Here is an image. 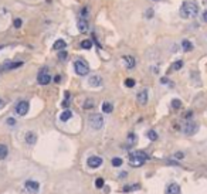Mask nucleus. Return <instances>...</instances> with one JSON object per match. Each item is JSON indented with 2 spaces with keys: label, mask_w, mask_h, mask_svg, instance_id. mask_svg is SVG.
I'll use <instances>...</instances> for the list:
<instances>
[{
  "label": "nucleus",
  "mask_w": 207,
  "mask_h": 194,
  "mask_svg": "<svg viewBox=\"0 0 207 194\" xmlns=\"http://www.w3.org/2000/svg\"><path fill=\"white\" fill-rule=\"evenodd\" d=\"M88 84H89V86L98 88V86L102 85V78L99 77V75H91L89 79H88Z\"/></svg>",
  "instance_id": "1a4fd4ad"
},
{
  "label": "nucleus",
  "mask_w": 207,
  "mask_h": 194,
  "mask_svg": "<svg viewBox=\"0 0 207 194\" xmlns=\"http://www.w3.org/2000/svg\"><path fill=\"white\" fill-rule=\"evenodd\" d=\"M174 156H176V159H183V157H184V155H183L182 152H177Z\"/></svg>",
  "instance_id": "4c0bfd02"
},
{
  "label": "nucleus",
  "mask_w": 207,
  "mask_h": 194,
  "mask_svg": "<svg viewBox=\"0 0 207 194\" xmlns=\"http://www.w3.org/2000/svg\"><path fill=\"white\" fill-rule=\"evenodd\" d=\"M67 57H68V54H67V51H60V52H58V58H60L61 61H64V60H67Z\"/></svg>",
  "instance_id": "473e14b6"
},
{
  "label": "nucleus",
  "mask_w": 207,
  "mask_h": 194,
  "mask_svg": "<svg viewBox=\"0 0 207 194\" xmlns=\"http://www.w3.org/2000/svg\"><path fill=\"white\" fill-rule=\"evenodd\" d=\"M182 48H183L184 51H187V52H189V51H192V50H193V44H192L189 40H183V41H182Z\"/></svg>",
  "instance_id": "aec40b11"
},
{
  "label": "nucleus",
  "mask_w": 207,
  "mask_h": 194,
  "mask_svg": "<svg viewBox=\"0 0 207 194\" xmlns=\"http://www.w3.org/2000/svg\"><path fill=\"white\" fill-rule=\"evenodd\" d=\"M37 81H39V84H40V85H48V84H50L51 77L48 75L47 68H43L41 71L39 72V75H37Z\"/></svg>",
  "instance_id": "423d86ee"
},
{
  "label": "nucleus",
  "mask_w": 207,
  "mask_h": 194,
  "mask_svg": "<svg viewBox=\"0 0 207 194\" xmlns=\"http://www.w3.org/2000/svg\"><path fill=\"white\" fill-rule=\"evenodd\" d=\"M65 47H67V43H65L64 40H61V39L57 40V41L53 44V48H54V50H61V51H63Z\"/></svg>",
  "instance_id": "a211bd4d"
},
{
  "label": "nucleus",
  "mask_w": 207,
  "mask_h": 194,
  "mask_svg": "<svg viewBox=\"0 0 207 194\" xmlns=\"http://www.w3.org/2000/svg\"><path fill=\"white\" fill-rule=\"evenodd\" d=\"M6 123H7L9 126H14V125H16V119H14V118H7Z\"/></svg>",
  "instance_id": "f704fd0d"
},
{
  "label": "nucleus",
  "mask_w": 207,
  "mask_h": 194,
  "mask_svg": "<svg viewBox=\"0 0 207 194\" xmlns=\"http://www.w3.org/2000/svg\"><path fill=\"white\" fill-rule=\"evenodd\" d=\"M182 190H180V186L176 184V183H170L166 189V194H180Z\"/></svg>",
  "instance_id": "2eb2a0df"
},
{
  "label": "nucleus",
  "mask_w": 207,
  "mask_h": 194,
  "mask_svg": "<svg viewBox=\"0 0 207 194\" xmlns=\"http://www.w3.org/2000/svg\"><path fill=\"white\" fill-rule=\"evenodd\" d=\"M179 13H180V17L182 19H193V17H196L199 14V6H197L196 1L187 0V1H184L182 4Z\"/></svg>",
  "instance_id": "f257e3e1"
},
{
  "label": "nucleus",
  "mask_w": 207,
  "mask_h": 194,
  "mask_svg": "<svg viewBox=\"0 0 207 194\" xmlns=\"http://www.w3.org/2000/svg\"><path fill=\"white\" fill-rule=\"evenodd\" d=\"M135 84H136V82H135V79H132V78H126V79H125V85H126L128 88H133Z\"/></svg>",
  "instance_id": "7c9ffc66"
},
{
  "label": "nucleus",
  "mask_w": 207,
  "mask_h": 194,
  "mask_svg": "<svg viewBox=\"0 0 207 194\" xmlns=\"http://www.w3.org/2000/svg\"><path fill=\"white\" fill-rule=\"evenodd\" d=\"M13 24H14V27H16V29H20V27H21V24H23V20H21V19H16Z\"/></svg>",
  "instance_id": "72a5a7b5"
},
{
  "label": "nucleus",
  "mask_w": 207,
  "mask_h": 194,
  "mask_svg": "<svg viewBox=\"0 0 207 194\" xmlns=\"http://www.w3.org/2000/svg\"><path fill=\"white\" fill-rule=\"evenodd\" d=\"M104 186H105V180H104V179L99 177V179L95 180V187H97V189H102Z\"/></svg>",
  "instance_id": "c756f323"
},
{
  "label": "nucleus",
  "mask_w": 207,
  "mask_h": 194,
  "mask_svg": "<svg viewBox=\"0 0 207 194\" xmlns=\"http://www.w3.org/2000/svg\"><path fill=\"white\" fill-rule=\"evenodd\" d=\"M24 186H26V189H27L30 193H33V194H37L39 193V190H40V184H39V181H36V180H27Z\"/></svg>",
  "instance_id": "0eeeda50"
},
{
  "label": "nucleus",
  "mask_w": 207,
  "mask_h": 194,
  "mask_svg": "<svg viewBox=\"0 0 207 194\" xmlns=\"http://www.w3.org/2000/svg\"><path fill=\"white\" fill-rule=\"evenodd\" d=\"M74 70H75V72L78 74V75H87L88 72H89V67H88V64L84 61V60H75L74 61Z\"/></svg>",
  "instance_id": "7ed1b4c3"
},
{
  "label": "nucleus",
  "mask_w": 207,
  "mask_h": 194,
  "mask_svg": "<svg viewBox=\"0 0 207 194\" xmlns=\"http://www.w3.org/2000/svg\"><path fill=\"white\" fill-rule=\"evenodd\" d=\"M7 153H9L7 146H6V145H3V143H0V160L6 159V157H7Z\"/></svg>",
  "instance_id": "4be33fe9"
},
{
  "label": "nucleus",
  "mask_w": 207,
  "mask_h": 194,
  "mask_svg": "<svg viewBox=\"0 0 207 194\" xmlns=\"http://www.w3.org/2000/svg\"><path fill=\"white\" fill-rule=\"evenodd\" d=\"M129 157H136V159H140V160H143V161H146V160L149 159L148 153L143 152V150H135V152H130V153H129Z\"/></svg>",
  "instance_id": "f8f14e48"
},
{
  "label": "nucleus",
  "mask_w": 207,
  "mask_h": 194,
  "mask_svg": "<svg viewBox=\"0 0 207 194\" xmlns=\"http://www.w3.org/2000/svg\"><path fill=\"white\" fill-rule=\"evenodd\" d=\"M146 136H148L152 142H153V140H158V133H156L155 130H149V132L146 133Z\"/></svg>",
  "instance_id": "cd10ccee"
},
{
  "label": "nucleus",
  "mask_w": 207,
  "mask_h": 194,
  "mask_svg": "<svg viewBox=\"0 0 207 194\" xmlns=\"http://www.w3.org/2000/svg\"><path fill=\"white\" fill-rule=\"evenodd\" d=\"M202 17H203V21H204V23H207V10H204V11H203V16H202Z\"/></svg>",
  "instance_id": "58836bf2"
},
{
  "label": "nucleus",
  "mask_w": 207,
  "mask_h": 194,
  "mask_svg": "<svg viewBox=\"0 0 207 194\" xmlns=\"http://www.w3.org/2000/svg\"><path fill=\"white\" fill-rule=\"evenodd\" d=\"M160 82H162V84H169L170 81H169L167 78H162V79H160Z\"/></svg>",
  "instance_id": "a19ab883"
},
{
  "label": "nucleus",
  "mask_w": 207,
  "mask_h": 194,
  "mask_svg": "<svg viewBox=\"0 0 207 194\" xmlns=\"http://www.w3.org/2000/svg\"><path fill=\"white\" fill-rule=\"evenodd\" d=\"M63 106L68 109V106H70V98H65V101L63 102Z\"/></svg>",
  "instance_id": "e433bc0d"
},
{
  "label": "nucleus",
  "mask_w": 207,
  "mask_h": 194,
  "mask_svg": "<svg viewBox=\"0 0 207 194\" xmlns=\"http://www.w3.org/2000/svg\"><path fill=\"white\" fill-rule=\"evenodd\" d=\"M172 108L173 109H180L182 108V101L180 99H173L172 101Z\"/></svg>",
  "instance_id": "bb28decb"
},
{
  "label": "nucleus",
  "mask_w": 207,
  "mask_h": 194,
  "mask_svg": "<svg viewBox=\"0 0 207 194\" xmlns=\"http://www.w3.org/2000/svg\"><path fill=\"white\" fill-rule=\"evenodd\" d=\"M92 47V40H83L81 41V48L84 50H89Z\"/></svg>",
  "instance_id": "393cba45"
},
{
  "label": "nucleus",
  "mask_w": 207,
  "mask_h": 194,
  "mask_svg": "<svg viewBox=\"0 0 207 194\" xmlns=\"http://www.w3.org/2000/svg\"><path fill=\"white\" fill-rule=\"evenodd\" d=\"M77 27H78L80 33H87V31H88V21H87L85 17H80V19H78Z\"/></svg>",
  "instance_id": "9b49d317"
},
{
  "label": "nucleus",
  "mask_w": 207,
  "mask_h": 194,
  "mask_svg": "<svg viewBox=\"0 0 207 194\" xmlns=\"http://www.w3.org/2000/svg\"><path fill=\"white\" fill-rule=\"evenodd\" d=\"M29 109H30V105H29L27 101H20L17 104V106H16V112L20 116H26L29 114Z\"/></svg>",
  "instance_id": "20e7f679"
},
{
  "label": "nucleus",
  "mask_w": 207,
  "mask_h": 194,
  "mask_svg": "<svg viewBox=\"0 0 207 194\" xmlns=\"http://www.w3.org/2000/svg\"><path fill=\"white\" fill-rule=\"evenodd\" d=\"M139 189H140V186L136 183V184H132V186H125L124 189H122V191L128 193V191H133V190H139Z\"/></svg>",
  "instance_id": "b1692460"
},
{
  "label": "nucleus",
  "mask_w": 207,
  "mask_h": 194,
  "mask_svg": "<svg viewBox=\"0 0 207 194\" xmlns=\"http://www.w3.org/2000/svg\"><path fill=\"white\" fill-rule=\"evenodd\" d=\"M182 67H183V61H182V60H179V61H176V62L172 65V70H174V71H179Z\"/></svg>",
  "instance_id": "c85d7f7f"
},
{
  "label": "nucleus",
  "mask_w": 207,
  "mask_h": 194,
  "mask_svg": "<svg viewBox=\"0 0 207 194\" xmlns=\"http://www.w3.org/2000/svg\"><path fill=\"white\" fill-rule=\"evenodd\" d=\"M73 116V112L70 111V109H65L61 115H60V120H63V122H67V120H70Z\"/></svg>",
  "instance_id": "6ab92c4d"
},
{
  "label": "nucleus",
  "mask_w": 207,
  "mask_h": 194,
  "mask_svg": "<svg viewBox=\"0 0 207 194\" xmlns=\"http://www.w3.org/2000/svg\"><path fill=\"white\" fill-rule=\"evenodd\" d=\"M88 123L92 129L95 130H99L102 126H104V116H101L99 114H94L88 118Z\"/></svg>",
  "instance_id": "f03ea898"
},
{
  "label": "nucleus",
  "mask_w": 207,
  "mask_h": 194,
  "mask_svg": "<svg viewBox=\"0 0 207 194\" xmlns=\"http://www.w3.org/2000/svg\"><path fill=\"white\" fill-rule=\"evenodd\" d=\"M0 104H1V101H0Z\"/></svg>",
  "instance_id": "37998d69"
},
{
  "label": "nucleus",
  "mask_w": 207,
  "mask_h": 194,
  "mask_svg": "<svg viewBox=\"0 0 207 194\" xmlns=\"http://www.w3.org/2000/svg\"><path fill=\"white\" fill-rule=\"evenodd\" d=\"M21 65H23V61H16V62H6V64L1 67V70H3V71H10V70H16V68L21 67Z\"/></svg>",
  "instance_id": "ddd939ff"
},
{
  "label": "nucleus",
  "mask_w": 207,
  "mask_h": 194,
  "mask_svg": "<svg viewBox=\"0 0 207 194\" xmlns=\"http://www.w3.org/2000/svg\"><path fill=\"white\" fill-rule=\"evenodd\" d=\"M145 16H146L148 19H150V17L153 16V10H152V9H149V10H148V11L145 13Z\"/></svg>",
  "instance_id": "c9c22d12"
},
{
  "label": "nucleus",
  "mask_w": 207,
  "mask_h": 194,
  "mask_svg": "<svg viewBox=\"0 0 207 194\" xmlns=\"http://www.w3.org/2000/svg\"><path fill=\"white\" fill-rule=\"evenodd\" d=\"M122 60H124V62H125V65H126L128 70L135 68V65H136V60H135L133 57H130V55H124Z\"/></svg>",
  "instance_id": "4468645a"
},
{
  "label": "nucleus",
  "mask_w": 207,
  "mask_h": 194,
  "mask_svg": "<svg viewBox=\"0 0 207 194\" xmlns=\"http://www.w3.org/2000/svg\"><path fill=\"white\" fill-rule=\"evenodd\" d=\"M126 176H128V173H126V171H121V173H119V177H121V179H122V177H126Z\"/></svg>",
  "instance_id": "ea45409f"
},
{
  "label": "nucleus",
  "mask_w": 207,
  "mask_h": 194,
  "mask_svg": "<svg viewBox=\"0 0 207 194\" xmlns=\"http://www.w3.org/2000/svg\"><path fill=\"white\" fill-rule=\"evenodd\" d=\"M148 98H149L148 89H142V91L138 94V96H136V99H138V102H139L140 105H146V104H148Z\"/></svg>",
  "instance_id": "9d476101"
},
{
  "label": "nucleus",
  "mask_w": 207,
  "mask_h": 194,
  "mask_svg": "<svg viewBox=\"0 0 207 194\" xmlns=\"http://www.w3.org/2000/svg\"><path fill=\"white\" fill-rule=\"evenodd\" d=\"M143 160H140V159H136V157H129V164L132 166V167H140V166H143Z\"/></svg>",
  "instance_id": "f3484780"
},
{
  "label": "nucleus",
  "mask_w": 207,
  "mask_h": 194,
  "mask_svg": "<svg viewBox=\"0 0 207 194\" xmlns=\"http://www.w3.org/2000/svg\"><path fill=\"white\" fill-rule=\"evenodd\" d=\"M91 108H94V101L92 99H87L85 104H84V109H91Z\"/></svg>",
  "instance_id": "2f4dec72"
},
{
  "label": "nucleus",
  "mask_w": 207,
  "mask_h": 194,
  "mask_svg": "<svg viewBox=\"0 0 207 194\" xmlns=\"http://www.w3.org/2000/svg\"><path fill=\"white\" fill-rule=\"evenodd\" d=\"M26 142H27L29 145H34V143L37 142V135H36L34 132H27V133H26Z\"/></svg>",
  "instance_id": "dca6fc26"
},
{
  "label": "nucleus",
  "mask_w": 207,
  "mask_h": 194,
  "mask_svg": "<svg viewBox=\"0 0 207 194\" xmlns=\"http://www.w3.org/2000/svg\"><path fill=\"white\" fill-rule=\"evenodd\" d=\"M111 163H112V166H115V167H119V166H122L124 160H122L121 157H114V159L111 160Z\"/></svg>",
  "instance_id": "a878e982"
},
{
  "label": "nucleus",
  "mask_w": 207,
  "mask_h": 194,
  "mask_svg": "<svg viewBox=\"0 0 207 194\" xmlns=\"http://www.w3.org/2000/svg\"><path fill=\"white\" fill-rule=\"evenodd\" d=\"M167 164H174V166H179V163H177V161H173V160H169V161H167Z\"/></svg>",
  "instance_id": "79ce46f5"
},
{
  "label": "nucleus",
  "mask_w": 207,
  "mask_h": 194,
  "mask_svg": "<svg viewBox=\"0 0 207 194\" xmlns=\"http://www.w3.org/2000/svg\"><path fill=\"white\" fill-rule=\"evenodd\" d=\"M196 130H197V125L194 123V122H192V120H189V122H186V125L183 126V132H184V135H193V133H196Z\"/></svg>",
  "instance_id": "6e6552de"
},
{
  "label": "nucleus",
  "mask_w": 207,
  "mask_h": 194,
  "mask_svg": "<svg viewBox=\"0 0 207 194\" xmlns=\"http://www.w3.org/2000/svg\"><path fill=\"white\" fill-rule=\"evenodd\" d=\"M136 142H138V136H136L135 133H129V135H128V145H129V146H133Z\"/></svg>",
  "instance_id": "5701e85b"
},
{
  "label": "nucleus",
  "mask_w": 207,
  "mask_h": 194,
  "mask_svg": "<svg viewBox=\"0 0 207 194\" xmlns=\"http://www.w3.org/2000/svg\"><path fill=\"white\" fill-rule=\"evenodd\" d=\"M102 111H104L105 114H111V112L114 111V105H112L111 102H104V104H102Z\"/></svg>",
  "instance_id": "412c9836"
},
{
  "label": "nucleus",
  "mask_w": 207,
  "mask_h": 194,
  "mask_svg": "<svg viewBox=\"0 0 207 194\" xmlns=\"http://www.w3.org/2000/svg\"><path fill=\"white\" fill-rule=\"evenodd\" d=\"M155 1H156V0H155Z\"/></svg>",
  "instance_id": "c03bdc74"
},
{
  "label": "nucleus",
  "mask_w": 207,
  "mask_h": 194,
  "mask_svg": "<svg viewBox=\"0 0 207 194\" xmlns=\"http://www.w3.org/2000/svg\"><path fill=\"white\" fill-rule=\"evenodd\" d=\"M87 163H88V166H89L91 169H98L99 166H102L104 160H102V157H99V156H89L88 160H87Z\"/></svg>",
  "instance_id": "39448f33"
}]
</instances>
